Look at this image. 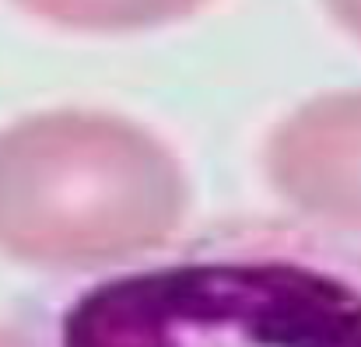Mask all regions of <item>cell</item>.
Instances as JSON below:
<instances>
[{"instance_id": "4", "label": "cell", "mask_w": 361, "mask_h": 347, "mask_svg": "<svg viewBox=\"0 0 361 347\" xmlns=\"http://www.w3.org/2000/svg\"><path fill=\"white\" fill-rule=\"evenodd\" d=\"M39 21L78 32H140L190 18L204 0H14Z\"/></svg>"}, {"instance_id": "5", "label": "cell", "mask_w": 361, "mask_h": 347, "mask_svg": "<svg viewBox=\"0 0 361 347\" xmlns=\"http://www.w3.org/2000/svg\"><path fill=\"white\" fill-rule=\"evenodd\" d=\"M326 4H330L334 18H337L351 35L361 39V0H326Z\"/></svg>"}, {"instance_id": "1", "label": "cell", "mask_w": 361, "mask_h": 347, "mask_svg": "<svg viewBox=\"0 0 361 347\" xmlns=\"http://www.w3.org/2000/svg\"><path fill=\"white\" fill-rule=\"evenodd\" d=\"M179 158L144 126L42 113L0 130V252L95 267L161 245L186 214Z\"/></svg>"}, {"instance_id": "2", "label": "cell", "mask_w": 361, "mask_h": 347, "mask_svg": "<svg viewBox=\"0 0 361 347\" xmlns=\"http://www.w3.org/2000/svg\"><path fill=\"white\" fill-rule=\"evenodd\" d=\"M56 347H361V281L270 252L165 263L74 298Z\"/></svg>"}, {"instance_id": "3", "label": "cell", "mask_w": 361, "mask_h": 347, "mask_svg": "<svg viewBox=\"0 0 361 347\" xmlns=\"http://www.w3.org/2000/svg\"><path fill=\"white\" fill-rule=\"evenodd\" d=\"M267 172L298 211L361 231V92L295 109L267 144Z\"/></svg>"}]
</instances>
